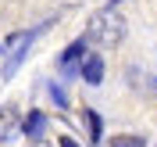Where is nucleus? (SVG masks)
Wrapping results in <instances>:
<instances>
[{
    "label": "nucleus",
    "instance_id": "f257e3e1",
    "mask_svg": "<svg viewBox=\"0 0 157 147\" xmlns=\"http://www.w3.org/2000/svg\"><path fill=\"white\" fill-rule=\"evenodd\" d=\"M50 22L36 25V29H18V32H7V36L0 39V54H4V65H0V79H11L14 72L21 68V61L29 58V47L36 43V36L47 32Z\"/></svg>",
    "mask_w": 157,
    "mask_h": 147
},
{
    "label": "nucleus",
    "instance_id": "f03ea898",
    "mask_svg": "<svg viewBox=\"0 0 157 147\" xmlns=\"http://www.w3.org/2000/svg\"><path fill=\"white\" fill-rule=\"evenodd\" d=\"M89 39H97V43H104V47L121 43V39H125V18H118L114 7H104L97 18L89 22Z\"/></svg>",
    "mask_w": 157,
    "mask_h": 147
},
{
    "label": "nucleus",
    "instance_id": "7ed1b4c3",
    "mask_svg": "<svg viewBox=\"0 0 157 147\" xmlns=\"http://www.w3.org/2000/svg\"><path fill=\"white\" fill-rule=\"evenodd\" d=\"M86 54H89V32H86V36H78V39H71L68 47L57 54V72H61L64 79H75L78 72H82Z\"/></svg>",
    "mask_w": 157,
    "mask_h": 147
},
{
    "label": "nucleus",
    "instance_id": "20e7f679",
    "mask_svg": "<svg viewBox=\"0 0 157 147\" xmlns=\"http://www.w3.org/2000/svg\"><path fill=\"white\" fill-rule=\"evenodd\" d=\"M21 133V118L14 104H0V144H7Z\"/></svg>",
    "mask_w": 157,
    "mask_h": 147
},
{
    "label": "nucleus",
    "instance_id": "39448f33",
    "mask_svg": "<svg viewBox=\"0 0 157 147\" xmlns=\"http://www.w3.org/2000/svg\"><path fill=\"white\" fill-rule=\"evenodd\" d=\"M104 72H107L104 54H93V50H89L86 61H82V72H78V76H82V83H86V86H100V83H104Z\"/></svg>",
    "mask_w": 157,
    "mask_h": 147
},
{
    "label": "nucleus",
    "instance_id": "423d86ee",
    "mask_svg": "<svg viewBox=\"0 0 157 147\" xmlns=\"http://www.w3.org/2000/svg\"><path fill=\"white\" fill-rule=\"evenodd\" d=\"M43 129H47V115L43 111H29V115L21 118V133L29 140H43Z\"/></svg>",
    "mask_w": 157,
    "mask_h": 147
},
{
    "label": "nucleus",
    "instance_id": "0eeeda50",
    "mask_svg": "<svg viewBox=\"0 0 157 147\" xmlns=\"http://www.w3.org/2000/svg\"><path fill=\"white\" fill-rule=\"evenodd\" d=\"M86 126H89V140L100 144V137H104V118H100L93 108H86Z\"/></svg>",
    "mask_w": 157,
    "mask_h": 147
},
{
    "label": "nucleus",
    "instance_id": "6e6552de",
    "mask_svg": "<svg viewBox=\"0 0 157 147\" xmlns=\"http://www.w3.org/2000/svg\"><path fill=\"white\" fill-rule=\"evenodd\" d=\"M107 147H147V144H143V137H136V133H118V137L107 140Z\"/></svg>",
    "mask_w": 157,
    "mask_h": 147
},
{
    "label": "nucleus",
    "instance_id": "1a4fd4ad",
    "mask_svg": "<svg viewBox=\"0 0 157 147\" xmlns=\"http://www.w3.org/2000/svg\"><path fill=\"white\" fill-rule=\"evenodd\" d=\"M47 93H50V100H54L61 111L68 108V93H64V86H61V83H47Z\"/></svg>",
    "mask_w": 157,
    "mask_h": 147
},
{
    "label": "nucleus",
    "instance_id": "9d476101",
    "mask_svg": "<svg viewBox=\"0 0 157 147\" xmlns=\"http://www.w3.org/2000/svg\"><path fill=\"white\" fill-rule=\"evenodd\" d=\"M57 147H78L75 137H57Z\"/></svg>",
    "mask_w": 157,
    "mask_h": 147
},
{
    "label": "nucleus",
    "instance_id": "9b49d317",
    "mask_svg": "<svg viewBox=\"0 0 157 147\" xmlns=\"http://www.w3.org/2000/svg\"><path fill=\"white\" fill-rule=\"evenodd\" d=\"M118 4H125V0H111V4H107V7H118Z\"/></svg>",
    "mask_w": 157,
    "mask_h": 147
},
{
    "label": "nucleus",
    "instance_id": "f8f14e48",
    "mask_svg": "<svg viewBox=\"0 0 157 147\" xmlns=\"http://www.w3.org/2000/svg\"><path fill=\"white\" fill-rule=\"evenodd\" d=\"M154 90H157V79H154Z\"/></svg>",
    "mask_w": 157,
    "mask_h": 147
}]
</instances>
